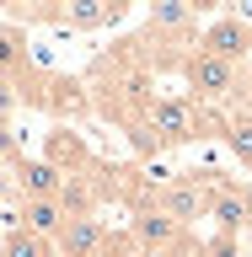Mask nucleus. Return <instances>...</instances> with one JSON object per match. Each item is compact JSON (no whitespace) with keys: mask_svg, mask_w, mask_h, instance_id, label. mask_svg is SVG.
<instances>
[{"mask_svg":"<svg viewBox=\"0 0 252 257\" xmlns=\"http://www.w3.org/2000/svg\"><path fill=\"white\" fill-rule=\"evenodd\" d=\"M145 128L156 134L161 150H177V145L204 140V128H220V112H204L193 96H156L145 112Z\"/></svg>","mask_w":252,"mask_h":257,"instance_id":"nucleus-1","label":"nucleus"},{"mask_svg":"<svg viewBox=\"0 0 252 257\" xmlns=\"http://www.w3.org/2000/svg\"><path fill=\"white\" fill-rule=\"evenodd\" d=\"M241 64H225L215 59V54H204V48H188V59H183V80H188V96L199 102V107H236L241 96Z\"/></svg>","mask_w":252,"mask_h":257,"instance_id":"nucleus-2","label":"nucleus"},{"mask_svg":"<svg viewBox=\"0 0 252 257\" xmlns=\"http://www.w3.org/2000/svg\"><path fill=\"white\" fill-rule=\"evenodd\" d=\"M209 188H215V172H183V177H166V182L150 193V204L188 230V225L209 220Z\"/></svg>","mask_w":252,"mask_h":257,"instance_id":"nucleus-3","label":"nucleus"},{"mask_svg":"<svg viewBox=\"0 0 252 257\" xmlns=\"http://www.w3.org/2000/svg\"><path fill=\"white\" fill-rule=\"evenodd\" d=\"M193 48H204V54H215V59L247 70V64H252V22H241L236 11L209 16L204 27H199V43H193Z\"/></svg>","mask_w":252,"mask_h":257,"instance_id":"nucleus-4","label":"nucleus"},{"mask_svg":"<svg viewBox=\"0 0 252 257\" xmlns=\"http://www.w3.org/2000/svg\"><path fill=\"white\" fill-rule=\"evenodd\" d=\"M209 220H215V236L236 241L252 225V182H236V177L215 172V188H209Z\"/></svg>","mask_w":252,"mask_h":257,"instance_id":"nucleus-5","label":"nucleus"},{"mask_svg":"<svg viewBox=\"0 0 252 257\" xmlns=\"http://www.w3.org/2000/svg\"><path fill=\"white\" fill-rule=\"evenodd\" d=\"M129 236H134V246H140V257H161V252H177V246H188V230L177 220H166L156 204H140L134 209V220H129Z\"/></svg>","mask_w":252,"mask_h":257,"instance_id":"nucleus-6","label":"nucleus"},{"mask_svg":"<svg viewBox=\"0 0 252 257\" xmlns=\"http://www.w3.org/2000/svg\"><path fill=\"white\" fill-rule=\"evenodd\" d=\"M22 16H38V22H54V27H80V32H92V27H113L118 16H124V6L118 0H86V6H38V11H22Z\"/></svg>","mask_w":252,"mask_h":257,"instance_id":"nucleus-7","label":"nucleus"},{"mask_svg":"<svg viewBox=\"0 0 252 257\" xmlns=\"http://www.w3.org/2000/svg\"><path fill=\"white\" fill-rule=\"evenodd\" d=\"M11 188H16V204H22V198H59L64 172H59V166H48L43 156H38V161L22 156V161L11 166Z\"/></svg>","mask_w":252,"mask_h":257,"instance_id":"nucleus-8","label":"nucleus"},{"mask_svg":"<svg viewBox=\"0 0 252 257\" xmlns=\"http://www.w3.org/2000/svg\"><path fill=\"white\" fill-rule=\"evenodd\" d=\"M108 236H113L108 220L92 214V220H70L54 246H59V257H102V252H108Z\"/></svg>","mask_w":252,"mask_h":257,"instance_id":"nucleus-9","label":"nucleus"},{"mask_svg":"<svg viewBox=\"0 0 252 257\" xmlns=\"http://www.w3.org/2000/svg\"><path fill=\"white\" fill-rule=\"evenodd\" d=\"M16 225H27L32 236H48V241H59V230H64L70 220H64L59 198H22V204H16Z\"/></svg>","mask_w":252,"mask_h":257,"instance_id":"nucleus-10","label":"nucleus"},{"mask_svg":"<svg viewBox=\"0 0 252 257\" xmlns=\"http://www.w3.org/2000/svg\"><path fill=\"white\" fill-rule=\"evenodd\" d=\"M0 75L6 80H22L32 75V59H27V32L16 27V22H0Z\"/></svg>","mask_w":252,"mask_h":257,"instance_id":"nucleus-11","label":"nucleus"},{"mask_svg":"<svg viewBox=\"0 0 252 257\" xmlns=\"http://www.w3.org/2000/svg\"><path fill=\"white\" fill-rule=\"evenodd\" d=\"M220 140L231 145V156L241 161L252 172V112L247 107H231V112H220Z\"/></svg>","mask_w":252,"mask_h":257,"instance_id":"nucleus-12","label":"nucleus"},{"mask_svg":"<svg viewBox=\"0 0 252 257\" xmlns=\"http://www.w3.org/2000/svg\"><path fill=\"white\" fill-rule=\"evenodd\" d=\"M48 166H59L64 177H80V166H86V145L75 140V134H70V128H54V134H48Z\"/></svg>","mask_w":252,"mask_h":257,"instance_id":"nucleus-13","label":"nucleus"},{"mask_svg":"<svg viewBox=\"0 0 252 257\" xmlns=\"http://www.w3.org/2000/svg\"><path fill=\"white\" fill-rule=\"evenodd\" d=\"M0 257H59V246H54L48 236H32L27 225H11V230H6Z\"/></svg>","mask_w":252,"mask_h":257,"instance_id":"nucleus-14","label":"nucleus"},{"mask_svg":"<svg viewBox=\"0 0 252 257\" xmlns=\"http://www.w3.org/2000/svg\"><path fill=\"white\" fill-rule=\"evenodd\" d=\"M16 107H22V91H16V80H6V75H0V128H11Z\"/></svg>","mask_w":252,"mask_h":257,"instance_id":"nucleus-15","label":"nucleus"},{"mask_svg":"<svg viewBox=\"0 0 252 257\" xmlns=\"http://www.w3.org/2000/svg\"><path fill=\"white\" fill-rule=\"evenodd\" d=\"M199 257H236V241L231 236H209V241H199Z\"/></svg>","mask_w":252,"mask_h":257,"instance_id":"nucleus-16","label":"nucleus"},{"mask_svg":"<svg viewBox=\"0 0 252 257\" xmlns=\"http://www.w3.org/2000/svg\"><path fill=\"white\" fill-rule=\"evenodd\" d=\"M236 107H247V112H252V64H247V75H241V96H236ZM225 112H231V107H225Z\"/></svg>","mask_w":252,"mask_h":257,"instance_id":"nucleus-17","label":"nucleus"},{"mask_svg":"<svg viewBox=\"0 0 252 257\" xmlns=\"http://www.w3.org/2000/svg\"><path fill=\"white\" fill-rule=\"evenodd\" d=\"M0 246H6V230H0Z\"/></svg>","mask_w":252,"mask_h":257,"instance_id":"nucleus-18","label":"nucleus"}]
</instances>
